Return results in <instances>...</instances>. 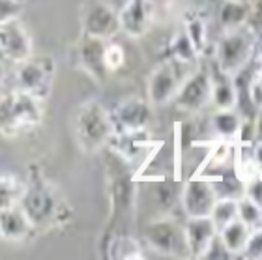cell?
Segmentation results:
<instances>
[{"label": "cell", "mask_w": 262, "mask_h": 260, "mask_svg": "<svg viewBox=\"0 0 262 260\" xmlns=\"http://www.w3.org/2000/svg\"><path fill=\"white\" fill-rule=\"evenodd\" d=\"M251 11V2H238V0H223L219 8V23L223 30H232V28L244 27L247 23Z\"/></svg>", "instance_id": "cell-20"}, {"label": "cell", "mask_w": 262, "mask_h": 260, "mask_svg": "<svg viewBox=\"0 0 262 260\" xmlns=\"http://www.w3.org/2000/svg\"><path fill=\"white\" fill-rule=\"evenodd\" d=\"M251 230L253 228L247 227L244 221L234 219L232 223H229L227 227L219 230V238H221V242H223V245L227 247L230 255H242L247 240L251 236Z\"/></svg>", "instance_id": "cell-19"}, {"label": "cell", "mask_w": 262, "mask_h": 260, "mask_svg": "<svg viewBox=\"0 0 262 260\" xmlns=\"http://www.w3.org/2000/svg\"><path fill=\"white\" fill-rule=\"evenodd\" d=\"M23 13V0H0V25L19 19Z\"/></svg>", "instance_id": "cell-29"}, {"label": "cell", "mask_w": 262, "mask_h": 260, "mask_svg": "<svg viewBox=\"0 0 262 260\" xmlns=\"http://www.w3.org/2000/svg\"><path fill=\"white\" fill-rule=\"evenodd\" d=\"M193 71L191 64L169 58L161 62L148 79V101L150 105H167L174 99L182 82Z\"/></svg>", "instance_id": "cell-6"}, {"label": "cell", "mask_w": 262, "mask_h": 260, "mask_svg": "<svg viewBox=\"0 0 262 260\" xmlns=\"http://www.w3.org/2000/svg\"><path fill=\"white\" fill-rule=\"evenodd\" d=\"M229 256H232V255L227 251V247L223 245V242H221V238H219V232H217V236L210 242L208 249L204 251L202 258H229Z\"/></svg>", "instance_id": "cell-33"}, {"label": "cell", "mask_w": 262, "mask_h": 260, "mask_svg": "<svg viewBox=\"0 0 262 260\" xmlns=\"http://www.w3.org/2000/svg\"><path fill=\"white\" fill-rule=\"evenodd\" d=\"M41 103L23 90H13L0 98V135L13 139L38 127L43 120Z\"/></svg>", "instance_id": "cell-3"}, {"label": "cell", "mask_w": 262, "mask_h": 260, "mask_svg": "<svg viewBox=\"0 0 262 260\" xmlns=\"http://www.w3.org/2000/svg\"><path fill=\"white\" fill-rule=\"evenodd\" d=\"M217 195L210 180L202 176H193L182 189L180 202L186 217H210Z\"/></svg>", "instance_id": "cell-11"}, {"label": "cell", "mask_w": 262, "mask_h": 260, "mask_svg": "<svg viewBox=\"0 0 262 260\" xmlns=\"http://www.w3.org/2000/svg\"><path fill=\"white\" fill-rule=\"evenodd\" d=\"M169 49H170V58L180 60V62H184V64L195 66L196 58L201 56V54L195 51V47H193V44L189 41V38H187V34L184 32V30L178 32L174 38H172Z\"/></svg>", "instance_id": "cell-24"}, {"label": "cell", "mask_w": 262, "mask_h": 260, "mask_svg": "<svg viewBox=\"0 0 262 260\" xmlns=\"http://www.w3.org/2000/svg\"><path fill=\"white\" fill-rule=\"evenodd\" d=\"M36 234V228L28 221L25 211L17 206L0 210V236L11 242H25Z\"/></svg>", "instance_id": "cell-16"}, {"label": "cell", "mask_w": 262, "mask_h": 260, "mask_svg": "<svg viewBox=\"0 0 262 260\" xmlns=\"http://www.w3.org/2000/svg\"><path fill=\"white\" fill-rule=\"evenodd\" d=\"M19 208L25 211L36 232L60 228L71 221V206L38 165H28V180L23 185Z\"/></svg>", "instance_id": "cell-1"}, {"label": "cell", "mask_w": 262, "mask_h": 260, "mask_svg": "<svg viewBox=\"0 0 262 260\" xmlns=\"http://www.w3.org/2000/svg\"><path fill=\"white\" fill-rule=\"evenodd\" d=\"M0 54L13 64H21L34 54L32 38L19 19L0 25Z\"/></svg>", "instance_id": "cell-13"}, {"label": "cell", "mask_w": 262, "mask_h": 260, "mask_svg": "<svg viewBox=\"0 0 262 260\" xmlns=\"http://www.w3.org/2000/svg\"><path fill=\"white\" fill-rule=\"evenodd\" d=\"M255 142H262V109H258L255 116Z\"/></svg>", "instance_id": "cell-35"}, {"label": "cell", "mask_w": 262, "mask_h": 260, "mask_svg": "<svg viewBox=\"0 0 262 260\" xmlns=\"http://www.w3.org/2000/svg\"><path fill=\"white\" fill-rule=\"evenodd\" d=\"M210 219L215 225L217 232L229 223L238 219V201L236 199H217L210 211Z\"/></svg>", "instance_id": "cell-23"}, {"label": "cell", "mask_w": 262, "mask_h": 260, "mask_svg": "<svg viewBox=\"0 0 262 260\" xmlns=\"http://www.w3.org/2000/svg\"><path fill=\"white\" fill-rule=\"evenodd\" d=\"M154 13H156L154 0H126L122 10L118 11L120 32L129 38L146 36L154 23Z\"/></svg>", "instance_id": "cell-12"}, {"label": "cell", "mask_w": 262, "mask_h": 260, "mask_svg": "<svg viewBox=\"0 0 262 260\" xmlns=\"http://www.w3.org/2000/svg\"><path fill=\"white\" fill-rule=\"evenodd\" d=\"M255 51H257V39L246 25L232 30H225V34L215 44V53H213L215 66L227 75L236 77L251 62Z\"/></svg>", "instance_id": "cell-4"}, {"label": "cell", "mask_w": 262, "mask_h": 260, "mask_svg": "<svg viewBox=\"0 0 262 260\" xmlns=\"http://www.w3.org/2000/svg\"><path fill=\"white\" fill-rule=\"evenodd\" d=\"M238 2H251V0H238Z\"/></svg>", "instance_id": "cell-37"}, {"label": "cell", "mask_w": 262, "mask_h": 260, "mask_svg": "<svg viewBox=\"0 0 262 260\" xmlns=\"http://www.w3.org/2000/svg\"><path fill=\"white\" fill-rule=\"evenodd\" d=\"M109 41L99 38H92L86 34H81V38L75 45L77 66L86 73L92 81L103 84L109 77V70L105 66V47Z\"/></svg>", "instance_id": "cell-10"}, {"label": "cell", "mask_w": 262, "mask_h": 260, "mask_svg": "<svg viewBox=\"0 0 262 260\" xmlns=\"http://www.w3.org/2000/svg\"><path fill=\"white\" fill-rule=\"evenodd\" d=\"M4 81H6V70H4V66H2V62H0V88H2Z\"/></svg>", "instance_id": "cell-36"}, {"label": "cell", "mask_w": 262, "mask_h": 260, "mask_svg": "<svg viewBox=\"0 0 262 260\" xmlns=\"http://www.w3.org/2000/svg\"><path fill=\"white\" fill-rule=\"evenodd\" d=\"M246 27L251 30L255 39H257V47L262 45V0H253L251 2V11H249Z\"/></svg>", "instance_id": "cell-27"}, {"label": "cell", "mask_w": 262, "mask_h": 260, "mask_svg": "<svg viewBox=\"0 0 262 260\" xmlns=\"http://www.w3.org/2000/svg\"><path fill=\"white\" fill-rule=\"evenodd\" d=\"M244 197L262 208V174H257L244 182Z\"/></svg>", "instance_id": "cell-32"}, {"label": "cell", "mask_w": 262, "mask_h": 260, "mask_svg": "<svg viewBox=\"0 0 262 260\" xmlns=\"http://www.w3.org/2000/svg\"><path fill=\"white\" fill-rule=\"evenodd\" d=\"M253 157H255L258 174H262V142H253Z\"/></svg>", "instance_id": "cell-34"}, {"label": "cell", "mask_w": 262, "mask_h": 260, "mask_svg": "<svg viewBox=\"0 0 262 260\" xmlns=\"http://www.w3.org/2000/svg\"><path fill=\"white\" fill-rule=\"evenodd\" d=\"M184 32L187 34L189 41L193 44L195 51L202 54L208 47V27L204 17L199 11H189L184 19Z\"/></svg>", "instance_id": "cell-22"}, {"label": "cell", "mask_w": 262, "mask_h": 260, "mask_svg": "<svg viewBox=\"0 0 262 260\" xmlns=\"http://www.w3.org/2000/svg\"><path fill=\"white\" fill-rule=\"evenodd\" d=\"M238 219L244 221L247 227L255 228L262 227V208L257 206L255 202H251L247 197L238 199Z\"/></svg>", "instance_id": "cell-26"}, {"label": "cell", "mask_w": 262, "mask_h": 260, "mask_svg": "<svg viewBox=\"0 0 262 260\" xmlns=\"http://www.w3.org/2000/svg\"><path fill=\"white\" fill-rule=\"evenodd\" d=\"M56 60L51 54H32L17 64V90L30 94L39 101H47L55 86Z\"/></svg>", "instance_id": "cell-5"}, {"label": "cell", "mask_w": 262, "mask_h": 260, "mask_svg": "<svg viewBox=\"0 0 262 260\" xmlns=\"http://www.w3.org/2000/svg\"><path fill=\"white\" fill-rule=\"evenodd\" d=\"M82 34L111 41L120 32L118 11L107 0H86L81 13Z\"/></svg>", "instance_id": "cell-8"}, {"label": "cell", "mask_w": 262, "mask_h": 260, "mask_svg": "<svg viewBox=\"0 0 262 260\" xmlns=\"http://www.w3.org/2000/svg\"><path fill=\"white\" fill-rule=\"evenodd\" d=\"M184 232H186L189 258H202L210 242L217 236V228L210 217H187Z\"/></svg>", "instance_id": "cell-15"}, {"label": "cell", "mask_w": 262, "mask_h": 260, "mask_svg": "<svg viewBox=\"0 0 262 260\" xmlns=\"http://www.w3.org/2000/svg\"><path fill=\"white\" fill-rule=\"evenodd\" d=\"M242 256L244 258H262V227L251 230V236L242 251Z\"/></svg>", "instance_id": "cell-31"}, {"label": "cell", "mask_w": 262, "mask_h": 260, "mask_svg": "<svg viewBox=\"0 0 262 260\" xmlns=\"http://www.w3.org/2000/svg\"><path fill=\"white\" fill-rule=\"evenodd\" d=\"M242 124V114L236 109H215V113L212 114L210 125L215 139L221 141H236L238 137V129Z\"/></svg>", "instance_id": "cell-18"}, {"label": "cell", "mask_w": 262, "mask_h": 260, "mask_svg": "<svg viewBox=\"0 0 262 260\" xmlns=\"http://www.w3.org/2000/svg\"><path fill=\"white\" fill-rule=\"evenodd\" d=\"M111 118L115 124V133L146 129L152 120V109L144 99L127 98L111 111Z\"/></svg>", "instance_id": "cell-14"}, {"label": "cell", "mask_w": 262, "mask_h": 260, "mask_svg": "<svg viewBox=\"0 0 262 260\" xmlns=\"http://www.w3.org/2000/svg\"><path fill=\"white\" fill-rule=\"evenodd\" d=\"M144 238H146V244L159 255L170 256V258L189 256L184 225L170 217H159V219L148 223Z\"/></svg>", "instance_id": "cell-7"}, {"label": "cell", "mask_w": 262, "mask_h": 260, "mask_svg": "<svg viewBox=\"0 0 262 260\" xmlns=\"http://www.w3.org/2000/svg\"><path fill=\"white\" fill-rule=\"evenodd\" d=\"M75 139L84 154H98L109 146L115 135L111 113L99 101H84L75 114Z\"/></svg>", "instance_id": "cell-2"}, {"label": "cell", "mask_w": 262, "mask_h": 260, "mask_svg": "<svg viewBox=\"0 0 262 260\" xmlns=\"http://www.w3.org/2000/svg\"><path fill=\"white\" fill-rule=\"evenodd\" d=\"M247 96L255 109H262V66L251 75V81L247 84Z\"/></svg>", "instance_id": "cell-30"}, {"label": "cell", "mask_w": 262, "mask_h": 260, "mask_svg": "<svg viewBox=\"0 0 262 260\" xmlns=\"http://www.w3.org/2000/svg\"><path fill=\"white\" fill-rule=\"evenodd\" d=\"M212 79V94L210 103L215 109H236L238 107V88H236L234 77L227 75L213 64L210 70Z\"/></svg>", "instance_id": "cell-17"}, {"label": "cell", "mask_w": 262, "mask_h": 260, "mask_svg": "<svg viewBox=\"0 0 262 260\" xmlns=\"http://www.w3.org/2000/svg\"><path fill=\"white\" fill-rule=\"evenodd\" d=\"M124 62H126V53L120 45L107 44V47H105V66H107L109 73L120 70Z\"/></svg>", "instance_id": "cell-28"}, {"label": "cell", "mask_w": 262, "mask_h": 260, "mask_svg": "<svg viewBox=\"0 0 262 260\" xmlns=\"http://www.w3.org/2000/svg\"><path fill=\"white\" fill-rule=\"evenodd\" d=\"M210 94H212V79L210 70H193L182 82L180 90L174 96V105L187 113H196L210 103Z\"/></svg>", "instance_id": "cell-9"}, {"label": "cell", "mask_w": 262, "mask_h": 260, "mask_svg": "<svg viewBox=\"0 0 262 260\" xmlns=\"http://www.w3.org/2000/svg\"><path fill=\"white\" fill-rule=\"evenodd\" d=\"M103 245L109 258H142L141 245L129 234H113Z\"/></svg>", "instance_id": "cell-21"}, {"label": "cell", "mask_w": 262, "mask_h": 260, "mask_svg": "<svg viewBox=\"0 0 262 260\" xmlns=\"http://www.w3.org/2000/svg\"><path fill=\"white\" fill-rule=\"evenodd\" d=\"M23 185L19 180L13 178H0V210L17 206L23 193Z\"/></svg>", "instance_id": "cell-25"}]
</instances>
